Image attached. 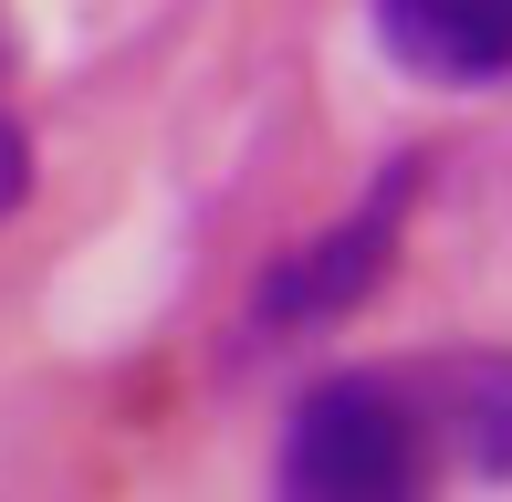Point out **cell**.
<instances>
[{
  "instance_id": "2",
  "label": "cell",
  "mask_w": 512,
  "mask_h": 502,
  "mask_svg": "<svg viewBox=\"0 0 512 502\" xmlns=\"http://www.w3.org/2000/svg\"><path fill=\"white\" fill-rule=\"evenodd\" d=\"M408 220H418V157H387L314 241H293V251L262 262V283H251V304H241V335H314V325H335V314H356L366 293L387 283V262L408 251Z\"/></svg>"
},
{
  "instance_id": "5",
  "label": "cell",
  "mask_w": 512,
  "mask_h": 502,
  "mask_svg": "<svg viewBox=\"0 0 512 502\" xmlns=\"http://www.w3.org/2000/svg\"><path fill=\"white\" fill-rule=\"evenodd\" d=\"M32 199V126L11 116V95H0V220Z\"/></svg>"
},
{
  "instance_id": "3",
  "label": "cell",
  "mask_w": 512,
  "mask_h": 502,
  "mask_svg": "<svg viewBox=\"0 0 512 502\" xmlns=\"http://www.w3.org/2000/svg\"><path fill=\"white\" fill-rule=\"evenodd\" d=\"M377 42L418 84H512V0H377Z\"/></svg>"
},
{
  "instance_id": "1",
  "label": "cell",
  "mask_w": 512,
  "mask_h": 502,
  "mask_svg": "<svg viewBox=\"0 0 512 502\" xmlns=\"http://www.w3.org/2000/svg\"><path fill=\"white\" fill-rule=\"evenodd\" d=\"M450 482L429 377L408 367H335L283 408L272 440V502H429Z\"/></svg>"
},
{
  "instance_id": "4",
  "label": "cell",
  "mask_w": 512,
  "mask_h": 502,
  "mask_svg": "<svg viewBox=\"0 0 512 502\" xmlns=\"http://www.w3.org/2000/svg\"><path fill=\"white\" fill-rule=\"evenodd\" d=\"M460 482H512V346H439L418 356Z\"/></svg>"
}]
</instances>
